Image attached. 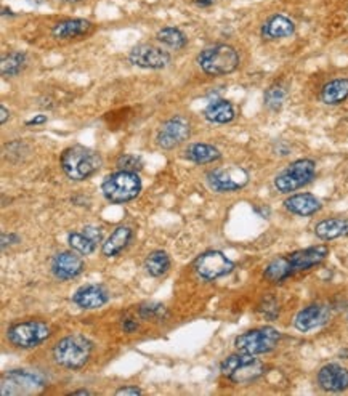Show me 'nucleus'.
<instances>
[{"instance_id": "nucleus-1", "label": "nucleus", "mask_w": 348, "mask_h": 396, "mask_svg": "<svg viewBox=\"0 0 348 396\" xmlns=\"http://www.w3.org/2000/svg\"><path fill=\"white\" fill-rule=\"evenodd\" d=\"M101 167V156L85 146H71L61 154V169L69 180L84 181Z\"/></svg>"}, {"instance_id": "nucleus-2", "label": "nucleus", "mask_w": 348, "mask_h": 396, "mask_svg": "<svg viewBox=\"0 0 348 396\" xmlns=\"http://www.w3.org/2000/svg\"><path fill=\"white\" fill-rule=\"evenodd\" d=\"M92 350L94 344L84 335H68L53 346V360L66 369H79L89 362Z\"/></svg>"}, {"instance_id": "nucleus-3", "label": "nucleus", "mask_w": 348, "mask_h": 396, "mask_svg": "<svg viewBox=\"0 0 348 396\" xmlns=\"http://www.w3.org/2000/svg\"><path fill=\"white\" fill-rule=\"evenodd\" d=\"M220 372L223 377L233 383H251L262 376L265 372V366L262 361H259L254 355L241 353L238 351L236 355H230L222 362Z\"/></svg>"}, {"instance_id": "nucleus-4", "label": "nucleus", "mask_w": 348, "mask_h": 396, "mask_svg": "<svg viewBox=\"0 0 348 396\" xmlns=\"http://www.w3.org/2000/svg\"><path fill=\"white\" fill-rule=\"evenodd\" d=\"M141 191V180L135 172L119 170L116 174L108 175L103 180L101 192L110 202L114 204H124L135 199Z\"/></svg>"}, {"instance_id": "nucleus-5", "label": "nucleus", "mask_w": 348, "mask_h": 396, "mask_svg": "<svg viewBox=\"0 0 348 396\" xmlns=\"http://www.w3.org/2000/svg\"><path fill=\"white\" fill-rule=\"evenodd\" d=\"M198 64L209 76L231 74L239 66V55L231 45H214L198 55Z\"/></svg>"}, {"instance_id": "nucleus-6", "label": "nucleus", "mask_w": 348, "mask_h": 396, "mask_svg": "<svg viewBox=\"0 0 348 396\" xmlns=\"http://www.w3.org/2000/svg\"><path fill=\"white\" fill-rule=\"evenodd\" d=\"M280 339H281L280 331H276V329L271 326H265L238 335L235 339V346L238 351H241V353L257 356L275 350L276 345L280 342Z\"/></svg>"}, {"instance_id": "nucleus-7", "label": "nucleus", "mask_w": 348, "mask_h": 396, "mask_svg": "<svg viewBox=\"0 0 348 396\" xmlns=\"http://www.w3.org/2000/svg\"><path fill=\"white\" fill-rule=\"evenodd\" d=\"M317 164L312 159H298L276 175L275 188L280 192H293L314 178Z\"/></svg>"}, {"instance_id": "nucleus-8", "label": "nucleus", "mask_w": 348, "mask_h": 396, "mask_svg": "<svg viewBox=\"0 0 348 396\" xmlns=\"http://www.w3.org/2000/svg\"><path fill=\"white\" fill-rule=\"evenodd\" d=\"M43 387H45V377L42 374L26 369H13L3 374L0 393L3 396L29 395L41 392Z\"/></svg>"}, {"instance_id": "nucleus-9", "label": "nucleus", "mask_w": 348, "mask_h": 396, "mask_svg": "<svg viewBox=\"0 0 348 396\" xmlns=\"http://www.w3.org/2000/svg\"><path fill=\"white\" fill-rule=\"evenodd\" d=\"M50 327L41 320H32L13 324L7 331L10 342L18 348H34L50 337Z\"/></svg>"}, {"instance_id": "nucleus-10", "label": "nucleus", "mask_w": 348, "mask_h": 396, "mask_svg": "<svg viewBox=\"0 0 348 396\" xmlns=\"http://www.w3.org/2000/svg\"><path fill=\"white\" fill-rule=\"evenodd\" d=\"M194 269L203 279L214 281V279L230 274L233 269H235V263L223 254V252L209 250L196 258Z\"/></svg>"}, {"instance_id": "nucleus-11", "label": "nucleus", "mask_w": 348, "mask_h": 396, "mask_svg": "<svg viewBox=\"0 0 348 396\" xmlns=\"http://www.w3.org/2000/svg\"><path fill=\"white\" fill-rule=\"evenodd\" d=\"M208 183L217 192H233L242 190L249 183V174L238 166L215 169L209 172Z\"/></svg>"}, {"instance_id": "nucleus-12", "label": "nucleus", "mask_w": 348, "mask_h": 396, "mask_svg": "<svg viewBox=\"0 0 348 396\" xmlns=\"http://www.w3.org/2000/svg\"><path fill=\"white\" fill-rule=\"evenodd\" d=\"M189 135H191V125L182 115H175L162 124V127L157 132L156 141L162 150H173V148L180 146L183 141H187Z\"/></svg>"}, {"instance_id": "nucleus-13", "label": "nucleus", "mask_w": 348, "mask_h": 396, "mask_svg": "<svg viewBox=\"0 0 348 396\" xmlns=\"http://www.w3.org/2000/svg\"><path fill=\"white\" fill-rule=\"evenodd\" d=\"M129 62L145 69H164L171 63V55L161 47L141 43L129 53Z\"/></svg>"}, {"instance_id": "nucleus-14", "label": "nucleus", "mask_w": 348, "mask_h": 396, "mask_svg": "<svg viewBox=\"0 0 348 396\" xmlns=\"http://www.w3.org/2000/svg\"><path fill=\"white\" fill-rule=\"evenodd\" d=\"M80 254L74 250L61 252L53 257L52 260V273L55 278L61 279V281H69V279L78 278L80 273L84 271V260L79 257Z\"/></svg>"}, {"instance_id": "nucleus-15", "label": "nucleus", "mask_w": 348, "mask_h": 396, "mask_svg": "<svg viewBox=\"0 0 348 396\" xmlns=\"http://www.w3.org/2000/svg\"><path fill=\"white\" fill-rule=\"evenodd\" d=\"M328 255H329L328 247L314 246V247H308V249L292 252V254L286 255V258L292 269V273H297V271H305V269L319 265L321 262L326 260V257Z\"/></svg>"}, {"instance_id": "nucleus-16", "label": "nucleus", "mask_w": 348, "mask_h": 396, "mask_svg": "<svg viewBox=\"0 0 348 396\" xmlns=\"http://www.w3.org/2000/svg\"><path fill=\"white\" fill-rule=\"evenodd\" d=\"M110 294L101 284H85L73 295V302L82 310H96L108 304Z\"/></svg>"}, {"instance_id": "nucleus-17", "label": "nucleus", "mask_w": 348, "mask_h": 396, "mask_svg": "<svg viewBox=\"0 0 348 396\" xmlns=\"http://www.w3.org/2000/svg\"><path fill=\"white\" fill-rule=\"evenodd\" d=\"M329 308L319 304L308 305L297 313L296 320H293V326L297 331L300 332H308L313 331L329 320Z\"/></svg>"}, {"instance_id": "nucleus-18", "label": "nucleus", "mask_w": 348, "mask_h": 396, "mask_svg": "<svg viewBox=\"0 0 348 396\" xmlns=\"http://www.w3.org/2000/svg\"><path fill=\"white\" fill-rule=\"evenodd\" d=\"M318 385L324 392H344L348 388V369L339 365H326L318 372Z\"/></svg>"}, {"instance_id": "nucleus-19", "label": "nucleus", "mask_w": 348, "mask_h": 396, "mask_svg": "<svg viewBox=\"0 0 348 396\" xmlns=\"http://www.w3.org/2000/svg\"><path fill=\"white\" fill-rule=\"evenodd\" d=\"M284 207L293 215L298 217H310L321 211V201L317 196L310 192H300V195H292L284 201Z\"/></svg>"}, {"instance_id": "nucleus-20", "label": "nucleus", "mask_w": 348, "mask_h": 396, "mask_svg": "<svg viewBox=\"0 0 348 396\" xmlns=\"http://www.w3.org/2000/svg\"><path fill=\"white\" fill-rule=\"evenodd\" d=\"M92 23L87 20H66L58 23L52 29V36L58 41H69V38L82 37L92 31Z\"/></svg>"}, {"instance_id": "nucleus-21", "label": "nucleus", "mask_w": 348, "mask_h": 396, "mask_svg": "<svg viewBox=\"0 0 348 396\" xmlns=\"http://www.w3.org/2000/svg\"><path fill=\"white\" fill-rule=\"evenodd\" d=\"M296 26L292 21L284 15H275L262 27V36L270 41H276V38H284L293 34Z\"/></svg>"}, {"instance_id": "nucleus-22", "label": "nucleus", "mask_w": 348, "mask_h": 396, "mask_svg": "<svg viewBox=\"0 0 348 396\" xmlns=\"http://www.w3.org/2000/svg\"><path fill=\"white\" fill-rule=\"evenodd\" d=\"M132 234H133L132 228L117 227L110 234V238L106 239V243L103 244V249H101L103 255L111 258V257H116L121 254V252L129 246L130 239H132Z\"/></svg>"}, {"instance_id": "nucleus-23", "label": "nucleus", "mask_w": 348, "mask_h": 396, "mask_svg": "<svg viewBox=\"0 0 348 396\" xmlns=\"http://www.w3.org/2000/svg\"><path fill=\"white\" fill-rule=\"evenodd\" d=\"M314 234L323 241H333L348 236V218H328L314 227Z\"/></svg>"}, {"instance_id": "nucleus-24", "label": "nucleus", "mask_w": 348, "mask_h": 396, "mask_svg": "<svg viewBox=\"0 0 348 396\" xmlns=\"http://www.w3.org/2000/svg\"><path fill=\"white\" fill-rule=\"evenodd\" d=\"M184 157L194 164H210L222 157L220 151L208 143H193L184 150Z\"/></svg>"}, {"instance_id": "nucleus-25", "label": "nucleus", "mask_w": 348, "mask_h": 396, "mask_svg": "<svg viewBox=\"0 0 348 396\" xmlns=\"http://www.w3.org/2000/svg\"><path fill=\"white\" fill-rule=\"evenodd\" d=\"M204 115L209 122L226 124L235 119V108L226 100H215L208 104V108L204 109Z\"/></svg>"}, {"instance_id": "nucleus-26", "label": "nucleus", "mask_w": 348, "mask_h": 396, "mask_svg": "<svg viewBox=\"0 0 348 396\" xmlns=\"http://www.w3.org/2000/svg\"><path fill=\"white\" fill-rule=\"evenodd\" d=\"M348 98V79L340 77L328 82L321 90V100L326 104H340Z\"/></svg>"}, {"instance_id": "nucleus-27", "label": "nucleus", "mask_w": 348, "mask_h": 396, "mask_svg": "<svg viewBox=\"0 0 348 396\" xmlns=\"http://www.w3.org/2000/svg\"><path fill=\"white\" fill-rule=\"evenodd\" d=\"M171 268V257L162 250H154L145 258V269L150 276L159 278Z\"/></svg>"}, {"instance_id": "nucleus-28", "label": "nucleus", "mask_w": 348, "mask_h": 396, "mask_svg": "<svg viewBox=\"0 0 348 396\" xmlns=\"http://www.w3.org/2000/svg\"><path fill=\"white\" fill-rule=\"evenodd\" d=\"M292 274L293 273H292V269L289 267V263H287V258L286 257H278V258H275V260L265 268L263 276H265V279H268V281L278 284V283L286 281V279L292 276Z\"/></svg>"}, {"instance_id": "nucleus-29", "label": "nucleus", "mask_w": 348, "mask_h": 396, "mask_svg": "<svg viewBox=\"0 0 348 396\" xmlns=\"http://www.w3.org/2000/svg\"><path fill=\"white\" fill-rule=\"evenodd\" d=\"M156 38L168 48H173V50H182L188 42L187 36H184L178 27H162V29L157 32Z\"/></svg>"}, {"instance_id": "nucleus-30", "label": "nucleus", "mask_w": 348, "mask_h": 396, "mask_svg": "<svg viewBox=\"0 0 348 396\" xmlns=\"http://www.w3.org/2000/svg\"><path fill=\"white\" fill-rule=\"evenodd\" d=\"M26 66V55L21 52H13L10 55H5L2 58V76L3 77H13L18 76Z\"/></svg>"}, {"instance_id": "nucleus-31", "label": "nucleus", "mask_w": 348, "mask_h": 396, "mask_svg": "<svg viewBox=\"0 0 348 396\" xmlns=\"http://www.w3.org/2000/svg\"><path fill=\"white\" fill-rule=\"evenodd\" d=\"M68 244L71 247V250L78 252L80 255H90L98 246L95 241H92L89 236L84 233V231L82 233H69Z\"/></svg>"}, {"instance_id": "nucleus-32", "label": "nucleus", "mask_w": 348, "mask_h": 396, "mask_svg": "<svg viewBox=\"0 0 348 396\" xmlns=\"http://www.w3.org/2000/svg\"><path fill=\"white\" fill-rule=\"evenodd\" d=\"M287 97V90L282 84H273L265 92V104L273 111H278Z\"/></svg>"}, {"instance_id": "nucleus-33", "label": "nucleus", "mask_w": 348, "mask_h": 396, "mask_svg": "<svg viewBox=\"0 0 348 396\" xmlns=\"http://www.w3.org/2000/svg\"><path fill=\"white\" fill-rule=\"evenodd\" d=\"M140 316L143 320H162V318L167 316V311L164 305L154 304V302H150V304H143L140 306Z\"/></svg>"}, {"instance_id": "nucleus-34", "label": "nucleus", "mask_w": 348, "mask_h": 396, "mask_svg": "<svg viewBox=\"0 0 348 396\" xmlns=\"http://www.w3.org/2000/svg\"><path fill=\"white\" fill-rule=\"evenodd\" d=\"M117 167L121 170H126V172L137 174L143 167V161H141L140 156H135V154H122L117 159Z\"/></svg>"}, {"instance_id": "nucleus-35", "label": "nucleus", "mask_w": 348, "mask_h": 396, "mask_svg": "<svg viewBox=\"0 0 348 396\" xmlns=\"http://www.w3.org/2000/svg\"><path fill=\"white\" fill-rule=\"evenodd\" d=\"M143 392H141V390L138 388V387H135V385H127V387H122V388H119L117 392H116V395L117 396H126V395H129V396H137V395H141Z\"/></svg>"}, {"instance_id": "nucleus-36", "label": "nucleus", "mask_w": 348, "mask_h": 396, "mask_svg": "<svg viewBox=\"0 0 348 396\" xmlns=\"http://www.w3.org/2000/svg\"><path fill=\"white\" fill-rule=\"evenodd\" d=\"M18 241H20V238L13 233H10V234L2 233V249L5 250V247L10 246L12 243H18Z\"/></svg>"}, {"instance_id": "nucleus-37", "label": "nucleus", "mask_w": 348, "mask_h": 396, "mask_svg": "<svg viewBox=\"0 0 348 396\" xmlns=\"http://www.w3.org/2000/svg\"><path fill=\"white\" fill-rule=\"evenodd\" d=\"M122 329L126 331L127 334H132L138 329V323L133 321V320H126L122 323Z\"/></svg>"}, {"instance_id": "nucleus-38", "label": "nucleus", "mask_w": 348, "mask_h": 396, "mask_svg": "<svg viewBox=\"0 0 348 396\" xmlns=\"http://www.w3.org/2000/svg\"><path fill=\"white\" fill-rule=\"evenodd\" d=\"M45 122H47V115H37V118L28 120L26 125H41V124H45Z\"/></svg>"}, {"instance_id": "nucleus-39", "label": "nucleus", "mask_w": 348, "mask_h": 396, "mask_svg": "<svg viewBox=\"0 0 348 396\" xmlns=\"http://www.w3.org/2000/svg\"><path fill=\"white\" fill-rule=\"evenodd\" d=\"M0 113H2V119H0V120H2V124H5V122H7V119H8V111H7V108H5V106H0Z\"/></svg>"}, {"instance_id": "nucleus-40", "label": "nucleus", "mask_w": 348, "mask_h": 396, "mask_svg": "<svg viewBox=\"0 0 348 396\" xmlns=\"http://www.w3.org/2000/svg\"><path fill=\"white\" fill-rule=\"evenodd\" d=\"M215 0H196V3H199L201 7H208V5H212Z\"/></svg>"}, {"instance_id": "nucleus-41", "label": "nucleus", "mask_w": 348, "mask_h": 396, "mask_svg": "<svg viewBox=\"0 0 348 396\" xmlns=\"http://www.w3.org/2000/svg\"><path fill=\"white\" fill-rule=\"evenodd\" d=\"M73 395H92L89 390H78V392H73Z\"/></svg>"}, {"instance_id": "nucleus-42", "label": "nucleus", "mask_w": 348, "mask_h": 396, "mask_svg": "<svg viewBox=\"0 0 348 396\" xmlns=\"http://www.w3.org/2000/svg\"><path fill=\"white\" fill-rule=\"evenodd\" d=\"M29 2H32V3H42L43 0H29Z\"/></svg>"}, {"instance_id": "nucleus-43", "label": "nucleus", "mask_w": 348, "mask_h": 396, "mask_svg": "<svg viewBox=\"0 0 348 396\" xmlns=\"http://www.w3.org/2000/svg\"><path fill=\"white\" fill-rule=\"evenodd\" d=\"M66 2H79V0H66Z\"/></svg>"}]
</instances>
